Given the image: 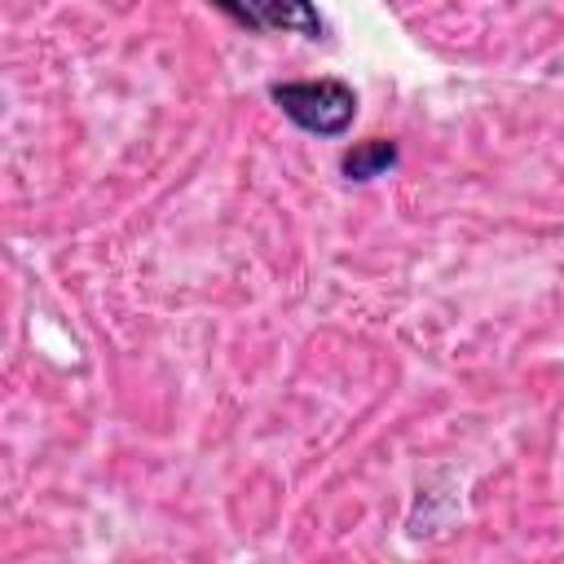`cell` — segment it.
<instances>
[{"label": "cell", "instance_id": "6da1fadb", "mask_svg": "<svg viewBox=\"0 0 564 564\" xmlns=\"http://www.w3.org/2000/svg\"><path fill=\"white\" fill-rule=\"evenodd\" d=\"M269 97L308 137H344L357 119V93L344 79H286L273 84Z\"/></svg>", "mask_w": 564, "mask_h": 564}, {"label": "cell", "instance_id": "277c9868", "mask_svg": "<svg viewBox=\"0 0 564 564\" xmlns=\"http://www.w3.org/2000/svg\"><path fill=\"white\" fill-rule=\"evenodd\" d=\"M207 4H216V9H220V13H229V18H234V22H242V26H247V31H256V26H251V13H247V9H242V0H207Z\"/></svg>", "mask_w": 564, "mask_h": 564}, {"label": "cell", "instance_id": "3957f363", "mask_svg": "<svg viewBox=\"0 0 564 564\" xmlns=\"http://www.w3.org/2000/svg\"><path fill=\"white\" fill-rule=\"evenodd\" d=\"M397 163H401V150H397L392 137H366V141H357L352 150H344L339 172H344L348 185H366V181L388 176Z\"/></svg>", "mask_w": 564, "mask_h": 564}, {"label": "cell", "instance_id": "7a4b0ae2", "mask_svg": "<svg viewBox=\"0 0 564 564\" xmlns=\"http://www.w3.org/2000/svg\"><path fill=\"white\" fill-rule=\"evenodd\" d=\"M242 9L251 13L256 31H286V35H304V40L326 35V22L313 0H242Z\"/></svg>", "mask_w": 564, "mask_h": 564}]
</instances>
